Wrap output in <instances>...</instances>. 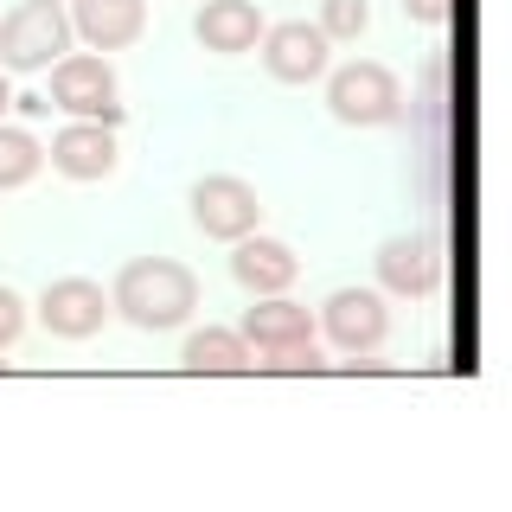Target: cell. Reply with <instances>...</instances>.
Returning a JSON list of instances; mask_svg holds the SVG:
<instances>
[{"label":"cell","mask_w":512,"mask_h":512,"mask_svg":"<svg viewBox=\"0 0 512 512\" xmlns=\"http://www.w3.org/2000/svg\"><path fill=\"white\" fill-rule=\"evenodd\" d=\"M180 365L186 372H250L256 352H250V340L237 327H199V333H186Z\"/></svg>","instance_id":"9a60e30c"},{"label":"cell","mask_w":512,"mask_h":512,"mask_svg":"<svg viewBox=\"0 0 512 512\" xmlns=\"http://www.w3.org/2000/svg\"><path fill=\"white\" fill-rule=\"evenodd\" d=\"M39 167H45V148H39V141H32L26 128H7V122H0V192L39 180Z\"/></svg>","instance_id":"2e32d148"},{"label":"cell","mask_w":512,"mask_h":512,"mask_svg":"<svg viewBox=\"0 0 512 512\" xmlns=\"http://www.w3.org/2000/svg\"><path fill=\"white\" fill-rule=\"evenodd\" d=\"M192 308H199V276L173 256H135V263L116 269V288H109V314H122L128 327L141 333H173L186 327Z\"/></svg>","instance_id":"6da1fadb"},{"label":"cell","mask_w":512,"mask_h":512,"mask_svg":"<svg viewBox=\"0 0 512 512\" xmlns=\"http://www.w3.org/2000/svg\"><path fill=\"white\" fill-rule=\"evenodd\" d=\"M186 205H192V224H199L212 244H237V237H250L256 224H263V199H256V186L237 180V173H205Z\"/></svg>","instance_id":"5b68a950"},{"label":"cell","mask_w":512,"mask_h":512,"mask_svg":"<svg viewBox=\"0 0 512 512\" xmlns=\"http://www.w3.org/2000/svg\"><path fill=\"white\" fill-rule=\"evenodd\" d=\"M327 109L346 128H391L404 116V84L391 64L378 58H352L340 71H327Z\"/></svg>","instance_id":"3957f363"},{"label":"cell","mask_w":512,"mask_h":512,"mask_svg":"<svg viewBox=\"0 0 512 512\" xmlns=\"http://www.w3.org/2000/svg\"><path fill=\"white\" fill-rule=\"evenodd\" d=\"M20 333H26V301L13 295L7 282H0V352H7L13 340H20Z\"/></svg>","instance_id":"d6986e66"},{"label":"cell","mask_w":512,"mask_h":512,"mask_svg":"<svg viewBox=\"0 0 512 512\" xmlns=\"http://www.w3.org/2000/svg\"><path fill=\"white\" fill-rule=\"evenodd\" d=\"M71 7L64 0H20L0 20V71H52L71 52Z\"/></svg>","instance_id":"7a4b0ae2"},{"label":"cell","mask_w":512,"mask_h":512,"mask_svg":"<svg viewBox=\"0 0 512 512\" xmlns=\"http://www.w3.org/2000/svg\"><path fill=\"white\" fill-rule=\"evenodd\" d=\"M320 333H327L333 352H346V359H365V352H378L384 333H391L384 288H333L327 308H320Z\"/></svg>","instance_id":"8992f818"},{"label":"cell","mask_w":512,"mask_h":512,"mask_svg":"<svg viewBox=\"0 0 512 512\" xmlns=\"http://www.w3.org/2000/svg\"><path fill=\"white\" fill-rule=\"evenodd\" d=\"M52 109H64V116L77 122H109L122 128L128 109L116 103V71H109V58H90V52H64L52 64V96H45Z\"/></svg>","instance_id":"277c9868"},{"label":"cell","mask_w":512,"mask_h":512,"mask_svg":"<svg viewBox=\"0 0 512 512\" xmlns=\"http://www.w3.org/2000/svg\"><path fill=\"white\" fill-rule=\"evenodd\" d=\"M71 32L90 52H128V45L148 32V0H77Z\"/></svg>","instance_id":"8fae6325"},{"label":"cell","mask_w":512,"mask_h":512,"mask_svg":"<svg viewBox=\"0 0 512 512\" xmlns=\"http://www.w3.org/2000/svg\"><path fill=\"white\" fill-rule=\"evenodd\" d=\"M231 276L244 295H288L301 276V256L282 244V237H263V231H250V237H237L231 244Z\"/></svg>","instance_id":"30bf717a"},{"label":"cell","mask_w":512,"mask_h":512,"mask_svg":"<svg viewBox=\"0 0 512 512\" xmlns=\"http://www.w3.org/2000/svg\"><path fill=\"white\" fill-rule=\"evenodd\" d=\"M13 109H20V116H45L52 103H45V96H13Z\"/></svg>","instance_id":"44dd1931"},{"label":"cell","mask_w":512,"mask_h":512,"mask_svg":"<svg viewBox=\"0 0 512 512\" xmlns=\"http://www.w3.org/2000/svg\"><path fill=\"white\" fill-rule=\"evenodd\" d=\"M39 320H45V333H52V340H96V333H103V320H109L103 282H90V276H58V282H45Z\"/></svg>","instance_id":"ba28073f"},{"label":"cell","mask_w":512,"mask_h":512,"mask_svg":"<svg viewBox=\"0 0 512 512\" xmlns=\"http://www.w3.org/2000/svg\"><path fill=\"white\" fill-rule=\"evenodd\" d=\"M52 167L64 173V180H77V186H90V180H109L116 173V128L109 122H64L58 135H52Z\"/></svg>","instance_id":"9c48e42d"},{"label":"cell","mask_w":512,"mask_h":512,"mask_svg":"<svg viewBox=\"0 0 512 512\" xmlns=\"http://www.w3.org/2000/svg\"><path fill=\"white\" fill-rule=\"evenodd\" d=\"M404 13L416 26H442L448 20V0H404Z\"/></svg>","instance_id":"ffe728a7"},{"label":"cell","mask_w":512,"mask_h":512,"mask_svg":"<svg viewBox=\"0 0 512 512\" xmlns=\"http://www.w3.org/2000/svg\"><path fill=\"white\" fill-rule=\"evenodd\" d=\"M256 52H263V71L276 77V84H320V77L333 71V39L320 26H308V20L263 26Z\"/></svg>","instance_id":"52a82bcc"},{"label":"cell","mask_w":512,"mask_h":512,"mask_svg":"<svg viewBox=\"0 0 512 512\" xmlns=\"http://www.w3.org/2000/svg\"><path fill=\"white\" fill-rule=\"evenodd\" d=\"M192 39H199L205 52H218V58L256 52V39H263V13H256V0H205L199 20H192Z\"/></svg>","instance_id":"4fadbf2b"},{"label":"cell","mask_w":512,"mask_h":512,"mask_svg":"<svg viewBox=\"0 0 512 512\" xmlns=\"http://www.w3.org/2000/svg\"><path fill=\"white\" fill-rule=\"evenodd\" d=\"M256 365H263V372H327V359H320V346L314 340H295V346H269L263 352V359H256Z\"/></svg>","instance_id":"ac0fdd59"},{"label":"cell","mask_w":512,"mask_h":512,"mask_svg":"<svg viewBox=\"0 0 512 512\" xmlns=\"http://www.w3.org/2000/svg\"><path fill=\"white\" fill-rule=\"evenodd\" d=\"M7 103H13V90H7V71H0V116H7Z\"/></svg>","instance_id":"7402d4cb"},{"label":"cell","mask_w":512,"mask_h":512,"mask_svg":"<svg viewBox=\"0 0 512 512\" xmlns=\"http://www.w3.org/2000/svg\"><path fill=\"white\" fill-rule=\"evenodd\" d=\"M250 340V352H269V346H295V340H314V320L301 301L288 295H256V308L244 314V327H237Z\"/></svg>","instance_id":"5bb4252c"},{"label":"cell","mask_w":512,"mask_h":512,"mask_svg":"<svg viewBox=\"0 0 512 512\" xmlns=\"http://www.w3.org/2000/svg\"><path fill=\"white\" fill-rule=\"evenodd\" d=\"M320 32H327L333 45H359L365 26H372V0H320Z\"/></svg>","instance_id":"e0dca14e"},{"label":"cell","mask_w":512,"mask_h":512,"mask_svg":"<svg viewBox=\"0 0 512 512\" xmlns=\"http://www.w3.org/2000/svg\"><path fill=\"white\" fill-rule=\"evenodd\" d=\"M0 372H7V359H0Z\"/></svg>","instance_id":"603a6c76"},{"label":"cell","mask_w":512,"mask_h":512,"mask_svg":"<svg viewBox=\"0 0 512 512\" xmlns=\"http://www.w3.org/2000/svg\"><path fill=\"white\" fill-rule=\"evenodd\" d=\"M372 263H378L384 295H397V301L436 295V244H429V237H384Z\"/></svg>","instance_id":"7c38bea8"}]
</instances>
